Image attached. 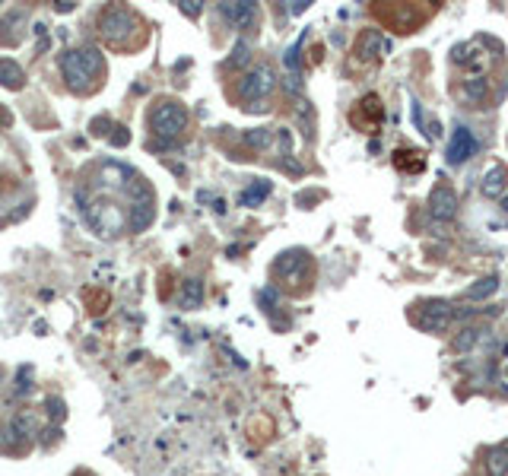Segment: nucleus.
<instances>
[{"mask_svg":"<svg viewBox=\"0 0 508 476\" xmlns=\"http://www.w3.org/2000/svg\"><path fill=\"white\" fill-rule=\"evenodd\" d=\"M204 302V283L200 279H184L181 283V305L184 308H197Z\"/></svg>","mask_w":508,"mask_h":476,"instance_id":"17","label":"nucleus"},{"mask_svg":"<svg viewBox=\"0 0 508 476\" xmlns=\"http://www.w3.org/2000/svg\"><path fill=\"white\" fill-rule=\"evenodd\" d=\"M505 210H508V197H505Z\"/></svg>","mask_w":508,"mask_h":476,"instance_id":"33","label":"nucleus"},{"mask_svg":"<svg viewBox=\"0 0 508 476\" xmlns=\"http://www.w3.org/2000/svg\"><path fill=\"white\" fill-rule=\"evenodd\" d=\"M454 321V308L448 302H423L416 308V327L426 330V334H442L448 330V324Z\"/></svg>","mask_w":508,"mask_h":476,"instance_id":"3","label":"nucleus"},{"mask_svg":"<svg viewBox=\"0 0 508 476\" xmlns=\"http://www.w3.org/2000/svg\"><path fill=\"white\" fill-rule=\"evenodd\" d=\"M486 473L489 476H508V438L492 444L486 451Z\"/></svg>","mask_w":508,"mask_h":476,"instance_id":"12","label":"nucleus"},{"mask_svg":"<svg viewBox=\"0 0 508 476\" xmlns=\"http://www.w3.org/2000/svg\"><path fill=\"white\" fill-rule=\"evenodd\" d=\"M496 289H499V277H483V279H476L474 286L464 292V299H470V302H480V299H489Z\"/></svg>","mask_w":508,"mask_h":476,"instance_id":"18","label":"nucleus"},{"mask_svg":"<svg viewBox=\"0 0 508 476\" xmlns=\"http://www.w3.org/2000/svg\"><path fill=\"white\" fill-rule=\"evenodd\" d=\"M19 444H23V442H19V435L13 432V429H10V426L0 429V451H13V448H19Z\"/></svg>","mask_w":508,"mask_h":476,"instance_id":"24","label":"nucleus"},{"mask_svg":"<svg viewBox=\"0 0 508 476\" xmlns=\"http://www.w3.org/2000/svg\"><path fill=\"white\" fill-rule=\"evenodd\" d=\"M508 184V169L502 162H492L483 175V194L486 197H499Z\"/></svg>","mask_w":508,"mask_h":476,"instance_id":"11","label":"nucleus"},{"mask_svg":"<svg viewBox=\"0 0 508 476\" xmlns=\"http://www.w3.org/2000/svg\"><path fill=\"white\" fill-rule=\"evenodd\" d=\"M153 216H156V204H153V197L131 200V216H127V226H131V232H143L149 222H153Z\"/></svg>","mask_w":508,"mask_h":476,"instance_id":"9","label":"nucleus"},{"mask_svg":"<svg viewBox=\"0 0 508 476\" xmlns=\"http://www.w3.org/2000/svg\"><path fill=\"white\" fill-rule=\"evenodd\" d=\"M273 86H277L273 70L267 64H261V67H254V70H248V74L238 80V99L245 102L248 108H264L261 102L273 92Z\"/></svg>","mask_w":508,"mask_h":476,"instance_id":"2","label":"nucleus"},{"mask_svg":"<svg viewBox=\"0 0 508 476\" xmlns=\"http://www.w3.org/2000/svg\"><path fill=\"white\" fill-rule=\"evenodd\" d=\"M10 429L19 435V442H25V438L35 435V416H29V413H19V416H13V422H10Z\"/></svg>","mask_w":508,"mask_h":476,"instance_id":"20","label":"nucleus"},{"mask_svg":"<svg viewBox=\"0 0 508 476\" xmlns=\"http://www.w3.org/2000/svg\"><path fill=\"white\" fill-rule=\"evenodd\" d=\"M134 25H137V19H134V13H127L124 7H112L98 17V32L105 35L108 41H124L134 32Z\"/></svg>","mask_w":508,"mask_h":476,"instance_id":"4","label":"nucleus"},{"mask_svg":"<svg viewBox=\"0 0 508 476\" xmlns=\"http://www.w3.org/2000/svg\"><path fill=\"white\" fill-rule=\"evenodd\" d=\"M375 54V58H388V51H391V41L381 39L378 32H366V39L359 41V54Z\"/></svg>","mask_w":508,"mask_h":476,"instance_id":"16","label":"nucleus"},{"mask_svg":"<svg viewBox=\"0 0 508 476\" xmlns=\"http://www.w3.org/2000/svg\"><path fill=\"white\" fill-rule=\"evenodd\" d=\"M149 127L156 133L159 140L165 143H172L184 127H188V108L181 105V102H159L153 108V115H149Z\"/></svg>","mask_w":508,"mask_h":476,"instance_id":"1","label":"nucleus"},{"mask_svg":"<svg viewBox=\"0 0 508 476\" xmlns=\"http://www.w3.org/2000/svg\"><path fill=\"white\" fill-rule=\"evenodd\" d=\"M486 89H489V83H486V76L483 74H474V76H467L464 80V86H461V99L464 102H483L486 99Z\"/></svg>","mask_w":508,"mask_h":476,"instance_id":"14","label":"nucleus"},{"mask_svg":"<svg viewBox=\"0 0 508 476\" xmlns=\"http://www.w3.org/2000/svg\"><path fill=\"white\" fill-rule=\"evenodd\" d=\"M245 58H248V54H245V45H238V48H235V58H232V64H242Z\"/></svg>","mask_w":508,"mask_h":476,"instance_id":"32","label":"nucleus"},{"mask_svg":"<svg viewBox=\"0 0 508 476\" xmlns=\"http://www.w3.org/2000/svg\"><path fill=\"white\" fill-rule=\"evenodd\" d=\"M19 23H25V17L19 10H10L7 17H0V41H3V45H17V41L23 39V35L13 32V25H19Z\"/></svg>","mask_w":508,"mask_h":476,"instance_id":"15","label":"nucleus"},{"mask_svg":"<svg viewBox=\"0 0 508 476\" xmlns=\"http://www.w3.org/2000/svg\"><path fill=\"white\" fill-rule=\"evenodd\" d=\"M76 54H80V64L86 67V74L96 80V76L102 74V51L98 48H80Z\"/></svg>","mask_w":508,"mask_h":476,"instance_id":"19","label":"nucleus"},{"mask_svg":"<svg viewBox=\"0 0 508 476\" xmlns=\"http://www.w3.org/2000/svg\"><path fill=\"white\" fill-rule=\"evenodd\" d=\"M429 210L435 219H454L458 216V194L451 184H435L429 194Z\"/></svg>","mask_w":508,"mask_h":476,"instance_id":"6","label":"nucleus"},{"mask_svg":"<svg viewBox=\"0 0 508 476\" xmlns=\"http://www.w3.org/2000/svg\"><path fill=\"white\" fill-rule=\"evenodd\" d=\"M105 127H108V118H96V121H92V133H96V137H102V133H108Z\"/></svg>","mask_w":508,"mask_h":476,"instance_id":"29","label":"nucleus"},{"mask_svg":"<svg viewBox=\"0 0 508 476\" xmlns=\"http://www.w3.org/2000/svg\"><path fill=\"white\" fill-rule=\"evenodd\" d=\"M476 137L470 127H454V133H451V143H448V162H467L470 156L476 153Z\"/></svg>","mask_w":508,"mask_h":476,"instance_id":"7","label":"nucleus"},{"mask_svg":"<svg viewBox=\"0 0 508 476\" xmlns=\"http://www.w3.org/2000/svg\"><path fill=\"white\" fill-rule=\"evenodd\" d=\"M61 74H64L70 89H76V92L92 89V76L86 74V67L80 64V54H76V51H64V54H61Z\"/></svg>","mask_w":508,"mask_h":476,"instance_id":"5","label":"nucleus"},{"mask_svg":"<svg viewBox=\"0 0 508 476\" xmlns=\"http://www.w3.org/2000/svg\"><path fill=\"white\" fill-rule=\"evenodd\" d=\"M61 438V429L54 426V429H45V438H41V444H51V442H58Z\"/></svg>","mask_w":508,"mask_h":476,"instance_id":"30","label":"nucleus"},{"mask_svg":"<svg viewBox=\"0 0 508 476\" xmlns=\"http://www.w3.org/2000/svg\"><path fill=\"white\" fill-rule=\"evenodd\" d=\"M220 13L229 19L235 29H245V25H251L257 7H254V3H220Z\"/></svg>","mask_w":508,"mask_h":476,"instance_id":"10","label":"nucleus"},{"mask_svg":"<svg viewBox=\"0 0 508 476\" xmlns=\"http://www.w3.org/2000/svg\"><path fill=\"white\" fill-rule=\"evenodd\" d=\"M74 7H76L74 0H61V3H58V13H70Z\"/></svg>","mask_w":508,"mask_h":476,"instance_id":"31","label":"nucleus"},{"mask_svg":"<svg viewBox=\"0 0 508 476\" xmlns=\"http://www.w3.org/2000/svg\"><path fill=\"white\" fill-rule=\"evenodd\" d=\"M0 83H3L7 89H23L25 74L13 58H0Z\"/></svg>","mask_w":508,"mask_h":476,"instance_id":"13","label":"nucleus"},{"mask_svg":"<svg viewBox=\"0 0 508 476\" xmlns=\"http://www.w3.org/2000/svg\"><path fill=\"white\" fill-rule=\"evenodd\" d=\"M48 416H54V422H61L67 416V407L61 397H48Z\"/></svg>","mask_w":508,"mask_h":476,"instance_id":"25","label":"nucleus"},{"mask_svg":"<svg viewBox=\"0 0 508 476\" xmlns=\"http://www.w3.org/2000/svg\"><path fill=\"white\" fill-rule=\"evenodd\" d=\"M267 194H271V181H254L251 188L242 194V204L251 206V204H257V200H264Z\"/></svg>","mask_w":508,"mask_h":476,"instance_id":"22","label":"nucleus"},{"mask_svg":"<svg viewBox=\"0 0 508 476\" xmlns=\"http://www.w3.org/2000/svg\"><path fill=\"white\" fill-rule=\"evenodd\" d=\"M267 140H271V133H248V143H251V147H267Z\"/></svg>","mask_w":508,"mask_h":476,"instance_id":"28","label":"nucleus"},{"mask_svg":"<svg viewBox=\"0 0 508 476\" xmlns=\"http://www.w3.org/2000/svg\"><path fill=\"white\" fill-rule=\"evenodd\" d=\"M277 273L286 277L289 283H302L305 273H308V257H305V251H286V255H279Z\"/></svg>","mask_w":508,"mask_h":476,"instance_id":"8","label":"nucleus"},{"mask_svg":"<svg viewBox=\"0 0 508 476\" xmlns=\"http://www.w3.org/2000/svg\"><path fill=\"white\" fill-rule=\"evenodd\" d=\"M108 140H112V147H124L131 133H127V127H115V133H108Z\"/></svg>","mask_w":508,"mask_h":476,"instance_id":"26","label":"nucleus"},{"mask_svg":"<svg viewBox=\"0 0 508 476\" xmlns=\"http://www.w3.org/2000/svg\"><path fill=\"white\" fill-rule=\"evenodd\" d=\"M286 67H289V89L299 92L302 89V76H299V51L295 48L286 51Z\"/></svg>","mask_w":508,"mask_h":476,"instance_id":"21","label":"nucleus"},{"mask_svg":"<svg viewBox=\"0 0 508 476\" xmlns=\"http://www.w3.org/2000/svg\"><path fill=\"white\" fill-rule=\"evenodd\" d=\"M480 334H483L480 327H464V330H461V337L454 340V346H458V349H470V346L480 340Z\"/></svg>","mask_w":508,"mask_h":476,"instance_id":"23","label":"nucleus"},{"mask_svg":"<svg viewBox=\"0 0 508 476\" xmlns=\"http://www.w3.org/2000/svg\"><path fill=\"white\" fill-rule=\"evenodd\" d=\"M178 7H181V13H188V17H197V13L204 10L197 0H184V3H178Z\"/></svg>","mask_w":508,"mask_h":476,"instance_id":"27","label":"nucleus"}]
</instances>
